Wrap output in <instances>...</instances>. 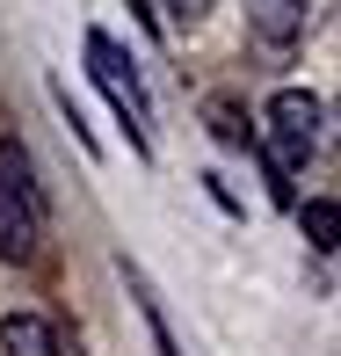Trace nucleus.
I'll use <instances>...</instances> for the list:
<instances>
[{
    "mask_svg": "<svg viewBox=\"0 0 341 356\" xmlns=\"http://www.w3.org/2000/svg\"><path fill=\"white\" fill-rule=\"evenodd\" d=\"M0 349L8 356H66V342L44 313H0Z\"/></svg>",
    "mask_w": 341,
    "mask_h": 356,
    "instance_id": "7ed1b4c3",
    "label": "nucleus"
},
{
    "mask_svg": "<svg viewBox=\"0 0 341 356\" xmlns=\"http://www.w3.org/2000/svg\"><path fill=\"white\" fill-rule=\"evenodd\" d=\"M210 22V0H167V29H203Z\"/></svg>",
    "mask_w": 341,
    "mask_h": 356,
    "instance_id": "1a4fd4ad",
    "label": "nucleus"
},
{
    "mask_svg": "<svg viewBox=\"0 0 341 356\" xmlns=\"http://www.w3.org/2000/svg\"><path fill=\"white\" fill-rule=\"evenodd\" d=\"M117 269H124V284H131V298H138V313H145V334H153V349H160V356H182V342H174V327H167V313H160V298H153V284H145L131 262H117Z\"/></svg>",
    "mask_w": 341,
    "mask_h": 356,
    "instance_id": "423d86ee",
    "label": "nucleus"
},
{
    "mask_svg": "<svg viewBox=\"0 0 341 356\" xmlns=\"http://www.w3.org/2000/svg\"><path fill=\"white\" fill-rule=\"evenodd\" d=\"M88 73H94V88L117 102L124 131H131V153H138V160H153V95H145V80H138V66H131V51H124L117 37H102V29H88Z\"/></svg>",
    "mask_w": 341,
    "mask_h": 356,
    "instance_id": "f257e3e1",
    "label": "nucleus"
},
{
    "mask_svg": "<svg viewBox=\"0 0 341 356\" xmlns=\"http://www.w3.org/2000/svg\"><path fill=\"white\" fill-rule=\"evenodd\" d=\"M247 29L262 44H276V51H290L305 29V0H247Z\"/></svg>",
    "mask_w": 341,
    "mask_h": 356,
    "instance_id": "20e7f679",
    "label": "nucleus"
},
{
    "mask_svg": "<svg viewBox=\"0 0 341 356\" xmlns=\"http://www.w3.org/2000/svg\"><path fill=\"white\" fill-rule=\"evenodd\" d=\"M0 175L15 182V197H22L29 211L51 225V197H44V182H37V160H29V145H22V138H0Z\"/></svg>",
    "mask_w": 341,
    "mask_h": 356,
    "instance_id": "39448f33",
    "label": "nucleus"
},
{
    "mask_svg": "<svg viewBox=\"0 0 341 356\" xmlns=\"http://www.w3.org/2000/svg\"><path fill=\"white\" fill-rule=\"evenodd\" d=\"M44 225L37 211H29L22 197H15V182L0 175V262H37V248H44Z\"/></svg>",
    "mask_w": 341,
    "mask_h": 356,
    "instance_id": "f03ea898",
    "label": "nucleus"
},
{
    "mask_svg": "<svg viewBox=\"0 0 341 356\" xmlns=\"http://www.w3.org/2000/svg\"><path fill=\"white\" fill-rule=\"evenodd\" d=\"M210 131H218V145H240V153H254V131L240 124L233 102H210Z\"/></svg>",
    "mask_w": 341,
    "mask_h": 356,
    "instance_id": "6e6552de",
    "label": "nucleus"
},
{
    "mask_svg": "<svg viewBox=\"0 0 341 356\" xmlns=\"http://www.w3.org/2000/svg\"><path fill=\"white\" fill-rule=\"evenodd\" d=\"M298 225L313 248H341V197H305L298 204Z\"/></svg>",
    "mask_w": 341,
    "mask_h": 356,
    "instance_id": "0eeeda50",
    "label": "nucleus"
}]
</instances>
